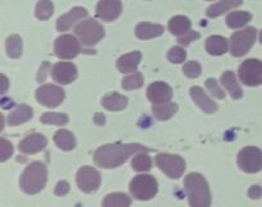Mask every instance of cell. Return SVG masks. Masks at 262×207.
<instances>
[{
    "label": "cell",
    "instance_id": "obj_1",
    "mask_svg": "<svg viewBox=\"0 0 262 207\" xmlns=\"http://www.w3.org/2000/svg\"><path fill=\"white\" fill-rule=\"evenodd\" d=\"M148 151H150V148L140 145V143H129V145L114 143V145H105L97 148V151L94 155V161L100 168L112 169L124 164L135 153L148 152Z\"/></svg>",
    "mask_w": 262,
    "mask_h": 207
},
{
    "label": "cell",
    "instance_id": "obj_2",
    "mask_svg": "<svg viewBox=\"0 0 262 207\" xmlns=\"http://www.w3.org/2000/svg\"><path fill=\"white\" fill-rule=\"evenodd\" d=\"M183 186L192 207H209L211 204V193L206 179L201 174L192 173L187 175Z\"/></svg>",
    "mask_w": 262,
    "mask_h": 207
},
{
    "label": "cell",
    "instance_id": "obj_3",
    "mask_svg": "<svg viewBox=\"0 0 262 207\" xmlns=\"http://www.w3.org/2000/svg\"><path fill=\"white\" fill-rule=\"evenodd\" d=\"M46 180H48L46 166L40 161H35L25 169L19 184L26 194H36L43 189Z\"/></svg>",
    "mask_w": 262,
    "mask_h": 207
},
{
    "label": "cell",
    "instance_id": "obj_4",
    "mask_svg": "<svg viewBox=\"0 0 262 207\" xmlns=\"http://www.w3.org/2000/svg\"><path fill=\"white\" fill-rule=\"evenodd\" d=\"M130 194L138 201H150L158 193V181L148 174H141L130 181Z\"/></svg>",
    "mask_w": 262,
    "mask_h": 207
},
{
    "label": "cell",
    "instance_id": "obj_5",
    "mask_svg": "<svg viewBox=\"0 0 262 207\" xmlns=\"http://www.w3.org/2000/svg\"><path fill=\"white\" fill-rule=\"evenodd\" d=\"M257 38V31L255 27H247L242 31L233 33L230 37V53L233 56H241L246 55L252 48L253 43L256 42Z\"/></svg>",
    "mask_w": 262,
    "mask_h": 207
},
{
    "label": "cell",
    "instance_id": "obj_6",
    "mask_svg": "<svg viewBox=\"0 0 262 207\" xmlns=\"http://www.w3.org/2000/svg\"><path fill=\"white\" fill-rule=\"evenodd\" d=\"M74 32L78 36L79 41L86 46L96 45L105 36L104 27L94 19H87L84 22L79 23L74 28Z\"/></svg>",
    "mask_w": 262,
    "mask_h": 207
},
{
    "label": "cell",
    "instance_id": "obj_7",
    "mask_svg": "<svg viewBox=\"0 0 262 207\" xmlns=\"http://www.w3.org/2000/svg\"><path fill=\"white\" fill-rule=\"evenodd\" d=\"M155 163L160 170H163L169 178L178 179L183 175L186 170V161L177 155H168V153H160L156 156Z\"/></svg>",
    "mask_w": 262,
    "mask_h": 207
},
{
    "label": "cell",
    "instance_id": "obj_8",
    "mask_svg": "<svg viewBox=\"0 0 262 207\" xmlns=\"http://www.w3.org/2000/svg\"><path fill=\"white\" fill-rule=\"evenodd\" d=\"M238 165L248 174L258 173L262 169V151L253 146L245 147L238 155Z\"/></svg>",
    "mask_w": 262,
    "mask_h": 207
},
{
    "label": "cell",
    "instance_id": "obj_9",
    "mask_svg": "<svg viewBox=\"0 0 262 207\" xmlns=\"http://www.w3.org/2000/svg\"><path fill=\"white\" fill-rule=\"evenodd\" d=\"M239 78L246 86L256 87L262 83V61L257 59H247L239 68Z\"/></svg>",
    "mask_w": 262,
    "mask_h": 207
},
{
    "label": "cell",
    "instance_id": "obj_10",
    "mask_svg": "<svg viewBox=\"0 0 262 207\" xmlns=\"http://www.w3.org/2000/svg\"><path fill=\"white\" fill-rule=\"evenodd\" d=\"M64 97H66V94L63 89L54 84H45L36 92V99H37L38 104L43 105L49 109L58 107L64 101Z\"/></svg>",
    "mask_w": 262,
    "mask_h": 207
},
{
    "label": "cell",
    "instance_id": "obj_11",
    "mask_svg": "<svg viewBox=\"0 0 262 207\" xmlns=\"http://www.w3.org/2000/svg\"><path fill=\"white\" fill-rule=\"evenodd\" d=\"M101 176L96 169L91 166H82L77 173V186L84 193H92L99 189Z\"/></svg>",
    "mask_w": 262,
    "mask_h": 207
},
{
    "label": "cell",
    "instance_id": "obj_12",
    "mask_svg": "<svg viewBox=\"0 0 262 207\" xmlns=\"http://www.w3.org/2000/svg\"><path fill=\"white\" fill-rule=\"evenodd\" d=\"M54 50L58 58L60 59H73L81 51V43L76 37L71 35H64L56 38Z\"/></svg>",
    "mask_w": 262,
    "mask_h": 207
},
{
    "label": "cell",
    "instance_id": "obj_13",
    "mask_svg": "<svg viewBox=\"0 0 262 207\" xmlns=\"http://www.w3.org/2000/svg\"><path fill=\"white\" fill-rule=\"evenodd\" d=\"M122 13L120 0H100L96 7V17L104 22H113Z\"/></svg>",
    "mask_w": 262,
    "mask_h": 207
},
{
    "label": "cell",
    "instance_id": "obj_14",
    "mask_svg": "<svg viewBox=\"0 0 262 207\" xmlns=\"http://www.w3.org/2000/svg\"><path fill=\"white\" fill-rule=\"evenodd\" d=\"M51 76L56 83L69 84L77 79V68L73 63L60 61V63L54 65Z\"/></svg>",
    "mask_w": 262,
    "mask_h": 207
},
{
    "label": "cell",
    "instance_id": "obj_15",
    "mask_svg": "<svg viewBox=\"0 0 262 207\" xmlns=\"http://www.w3.org/2000/svg\"><path fill=\"white\" fill-rule=\"evenodd\" d=\"M147 97L152 104L160 105L170 101L173 97V89L164 82H154L147 89Z\"/></svg>",
    "mask_w": 262,
    "mask_h": 207
},
{
    "label": "cell",
    "instance_id": "obj_16",
    "mask_svg": "<svg viewBox=\"0 0 262 207\" xmlns=\"http://www.w3.org/2000/svg\"><path fill=\"white\" fill-rule=\"evenodd\" d=\"M48 145V140L40 133H33V134L27 135L23 138L19 143V151L25 155H35L42 151L45 146Z\"/></svg>",
    "mask_w": 262,
    "mask_h": 207
},
{
    "label": "cell",
    "instance_id": "obj_17",
    "mask_svg": "<svg viewBox=\"0 0 262 207\" xmlns=\"http://www.w3.org/2000/svg\"><path fill=\"white\" fill-rule=\"evenodd\" d=\"M87 17V10L82 7H76L68 12L67 14H64L63 17H60L56 22V30L58 31H67L72 27L76 22L81 20L82 18Z\"/></svg>",
    "mask_w": 262,
    "mask_h": 207
},
{
    "label": "cell",
    "instance_id": "obj_18",
    "mask_svg": "<svg viewBox=\"0 0 262 207\" xmlns=\"http://www.w3.org/2000/svg\"><path fill=\"white\" fill-rule=\"evenodd\" d=\"M191 96L193 99V101L199 105L200 109L204 112H206V114H212V112H215L217 110V105L200 87H192Z\"/></svg>",
    "mask_w": 262,
    "mask_h": 207
},
{
    "label": "cell",
    "instance_id": "obj_19",
    "mask_svg": "<svg viewBox=\"0 0 262 207\" xmlns=\"http://www.w3.org/2000/svg\"><path fill=\"white\" fill-rule=\"evenodd\" d=\"M141 61L140 51H132L125 55L120 56L117 61V66L122 73H133L137 69Z\"/></svg>",
    "mask_w": 262,
    "mask_h": 207
},
{
    "label": "cell",
    "instance_id": "obj_20",
    "mask_svg": "<svg viewBox=\"0 0 262 207\" xmlns=\"http://www.w3.org/2000/svg\"><path fill=\"white\" fill-rule=\"evenodd\" d=\"M163 26L156 25V23L142 22L140 25H137V27H136V36L140 40H151V38L163 35Z\"/></svg>",
    "mask_w": 262,
    "mask_h": 207
},
{
    "label": "cell",
    "instance_id": "obj_21",
    "mask_svg": "<svg viewBox=\"0 0 262 207\" xmlns=\"http://www.w3.org/2000/svg\"><path fill=\"white\" fill-rule=\"evenodd\" d=\"M101 104L105 109L110 111H122L127 107L128 99L123 95L114 92V94H109L102 97Z\"/></svg>",
    "mask_w": 262,
    "mask_h": 207
},
{
    "label": "cell",
    "instance_id": "obj_22",
    "mask_svg": "<svg viewBox=\"0 0 262 207\" xmlns=\"http://www.w3.org/2000/svg\"><path fill=\"white\" fill-rule=\"evenodd\" d=\"M222 83L234 100L241 99L243 96V91L239 84H238L235 73H233L232 71H227L222 74Z\"/></svg>",
    "mask_w": 262,
    "mask_h": 207
},
{
    "label": "cell",
    "instance_id": "obj_23",
    "mask_svg": "<svg viewBox=\"0 0 262 207\" xmlns=\"http://www.w3.org/2000/svg\"><path fill=\"white\" fill-rule=\"evenodd\" d=\"M243 0H220L216 4L211 5V7L207 9L206 14L209 15L210 18H216L219 15L224 14L228 10L233 9V8H237L242 4Z\"/></svg>",
    "mask_w": 262,
    "mask_h": 207
},
{
    "label": "cell",
    "instance_id": "obj_24",
    "mask_svg": "<svg viewBox=\"0 0 262 207\" xmlns=\"http://www.w3.org/2000/svg\"><path fill=\"white\" fill-rule=\"evenodd\" d=\"M33 111L30 106L27 105H20L13 112H10L9 117H8V124L15 127V125H19L22 123H26L27 120H30L32 118Z\"/></svg>",
    "mask_w": 262,
    "mask_h": 207
},
{
    "label": "cell",
    "instance_id": "obj_25",
    "mask_svg": "<svg viewBox=\"0 0 262 207\" xmlns=\"http://www.w3.org/2000/svg\"><path fill=\"white\" fill-rule=\"evenodd\" d=\"M206 50L211 55H223L228 51V41L223 36H210L206 40Z\"/></svg>",
    "mask_w": 262,
    "mask_h": 207
},
{
    "label": "cell",
    "instance_id": "obj_26",
    "mask_svg": "<svg viewBox=\"0 0 262 207\" xmlns=\"http://www.w3.org/2000/svg\"><path fill=\"white\" fill-rule=\"evenodd\" d=\"M191 27V20L187 17H184V15H177V17L171 18V20L169 22V31L177 36H182L184 33L189 32Z\"/></svg>",
    "mask_w": 262,
    "mask_h": 207
},
{
    "label": "cell",
    "instance_id": "obj_27",
    "mask_svg": "<svg viewBox=\"0 0 262 207\" xmlns=\"http://www.w3.org/2000/svg\"><path fill=\"white\" fill-rule=\"evenodd\" d=\"M54 142L63 151H71L76 147V138L68 130H58L54 135Z\"/></svg>",
    "mask_w": 262,
    "mask_h": 207
},
{
    "label": "cell",
    "instance_id": "obj_28",
    "mask_svg": "<svg viewBox=\"0 0 262 207\" xmlns=\"http://www.w3.org/2000/svg\"><path fill=\"white\" fill-rule=\"evenodd\" d=\"M178 110V105L174 104V102H165V104L155 105L152 107V114L154 117L158 118L159 120H168L173 117L174 114Z\"/></svg>",
    "mask_w": 262,
    "mask_h": 207
},
{
    "label": "cell",
    "instance_id": "obj_29",
    "mask_svg": "<svg viewBox=\"0 0 262 207\" xmlns=\"http://www.w3.org/2000/svg\"><path fill=\"white\" fill-rule=\"evenodd\" d=\"M7 54L12 59H17L22 55V38L18 35H12L7 38L5 42Z\"/></svg>",
    "mask_w": 262,
    "mask_h": 207
},
{
    "label": "cell",
    "instance_id": "obj_30",
    "mask_svg": "<svg viewBox=\"0 0 262 207\" xmlns=\"http://www.w3.org/2000/svg\"><path fill=\"white\" fill-rule=\"evenodd\" d=\"M252 19V14L248 12H233L227 17V25L230 28H238L245 26Z\"/></svg>",
    "mask_w": 262,
    "mask_h": 207
},
{
    "label": "cell",
    "instance_id": "obj_31",
    "mask_svg": "<svg viewBox=\"0 0 262 207\" xmlns=\"http://www.w3.org/2000/svg\"><path fill=\"white\" fill-rule=\"evenodd\" d=\"M102 206L105 207H128L130 206V198L127 194L123 193H113L109 194L102 202Z\"/></svg>",
    "mask_w": 262,
    "mask_h": 207
},
{
    "label": "cell",
    "instance_id": "obj_32",
    "mask_svg": "<svg viewBox=\"0 0 262 207\" xmlns=\"http://www.w3.org/2000/svg\"><path fill=\"white\" fill-rule=\"evenodd\" d=\"M132 168L136 171H148L152 168V158L146 152H140L133 157Z\"/></svg>",
    "mask_w": 262,
    "mask_h": 207
},
{
    "label": "cell",
    "instance_id": "obj_33",
    "mask_svg": "<svg viewBox=\"0 0 262 207\" xmlns=\"http://www.w3.org/2000/svg\"><path fill=\"white\" fill-rule=\"evenodd\" d=\"M145 83V79H143L142 73L140 72H136V73H132L130 76L125 77L122 82L123 88L127 89V91H132V89L141 88Z\"/></svg>",
    "mask_w": 262,
    "mask_h": 207
},
{
    "label": "cell",
    "instance_id": "obj_34",
    "mask_svg": "<svg viewBox=\"0 0 262 207\" xmlns=\"http://www.w3.org/2000/svg\"><path fill=\"white\" fill-rule=\"evenodd\" d=\"M54 5L50 0H40L36 5V17L40 20H48L53 15Z\"/></svg>",
    "mask_w": 262,
    "mask_h": 207
},
{
    "label": "cell",
    "instance_id": "obj_35",
    "mask_svg": "<svg viewBox=\"0 0 262 207\" xmlns=\"http://www.w3.org/2000/svg\"><path fill=\"white\" fill-rule=\"evenodd\" d=\"M40 120L43 124L64 125L68 123V115L60 114V112H46L41 117Z\"/></svg>",
    "mask_w": 262,
    "mask_h": 207
},
{
    "label": "cell",
    "instance_id": "obj_36",
    "mask_svg": "<svg viewBox=\"0 0 262 207\" xmlns=\"http://www.w3.org/2000/svg\"><path fill=\"white\" fill-rule=\"evenodd\" d=\"M186 56H187L186 50L182 48H178V46H176V48H171L170 51L168 53L169 61H170V63H174V64L183 63V61L186 60Z\"/></svg>",
    "mask_w": 262,
    "mask_h": 207
},
{
    "label": "cell",
    "instance_id": "obj_37",
    "mask_svg": "<svg viewBox=\"0 0 262 207\" xmlns=\"http://www.w3.org/2000/svg\"><path fill=\"white\" fill-rule=\"evenodd\" d=\"M183 73L186 74L188 78H197L201 74V65L197 61H188L186 65L183 66Z\"/></svg>",
    "mask_w": 262,
    "mask_h": 207
},
{
    "label": "cell",
    "instance_id": "obj_38",
    "mask_svg": "<svg viewBox=\"0 0 262 207\" xmlns=\"http://www.w3.org/2000/svg\"><path fill=\"white\" fill-rule=\"evenodd\" d=\"M12 155L13 145L10 142H8L7 140H4V138H2V140H0V160L4 163V161H7Z\"/></svg>",
    "mask_w": 262,
    "mask_h": 207
},
{
    "label": "cell",
    "instance_id": "obj_39",
    "mask_svg": "<svg viewBox=\"0 0 262 207\" xmlns=\"http://www.w3.org/2000/svg\"><path fill=\"white\" fill-rule=\"evenodd\" d=\"M206 87H207V89L210 91V94L214 95V96L217 97V99H224V97H225V94L223 92V89L220 88L219 84H217V82L215 81L214 78L207 79Z\"/></svg>",
    "mask_w": 262,
    "mask_h": 207
},
{
    "label": "cell",
    "instance_id": "obj_40",
    "mask_svg": "<svg viewBox=\"0 0 262 207\" xmlns=\"http://www.w3.org/2000/svg\"><path fill=\"white\" fill-rule=\"evenodd\" d=\"M199 38H200L199 32H196V31H189V32L184 33V35L179 36L178 43H181V45H183V46H187V45H189L192 41H196V40H199Z\"/></svg>",
    "mask_w": 262,
    "mask_h": 207
},
{
    "label": "cell",
    "instance_id": "obj_41",
    "mask_svg": "<svg viewBox=\"0 0 262 207\" xmlns=\"http://www.w3.org/2000/svg\"><path fill=\"white\" fill-rule=\"evenodd\" d=\"M54 192H55L56 196H59V197L66 196V194L69 192V184L67 183L66 180L59 181V183L56 184V187H55V189H54Z\"/></svg>",
    "mask_w": 262,
    "mask_h": 207
},
{
    "label": "cell",
    "instance_id": "obj_42",
    "mask_svg": "<svg viewBox=\"0 0 262 207\" xmlns=\"http://www.w3.org/2000/svg\"><path fill=\"white\" fill-rule=\"evenodd\" d=\"M248 197L252 199H260L262 197V187L261 186H252L248 189Z\"/></svg>",
    "mask_w": 262,
    "mask_h": 207
},
{
    "label": "cell",
    "instance_id": "obj_43",
    "mask_svg": "<svg viewBox=\"0 0 262 207\" xmlns=\"http://www.w3.org/2000/svg\"><path fill=\"white\" fill-rule=\"evenodd\" d=\"M49 68H50V64H49V63H43L42 66H41V68H40V71H38L37 81L40 82V83L46 79V74H48Z\"/></svg>",
    "mask_w": 262,
    "mask_h": 207
},
{
    "label": "cell",
    "instance_id": "obj_44",
    "mask_svg": "<svg viewBox=\"0 0 262 207\" xmlns=\"http://www.w3.org/2000/svg\"><path fill=\"white\" fill-rule=\"evenodd\" d=\"M2 82H3L2 94H4V92H7V89H8V79H7V77L4 76V74H2Z\"/></svg>",
    "mask_w": 262,
    "mask_h": 207
},
{
    "label": "cell",
    "instance_id": "obj_45",
    "mask_svg": "<svg viewBox=\"0 0 262 207\" xmlns=\"http://www.w3.org/2000/svg\"><path fill=\"white\" fill-rule=\"evenodd\" d=\"M95 123H96V124H104V123H105L104 115H102V114L95 115Z\"/></svg>",
    "mask_w": 262,
    "mask_h": 207
},
{
    "label": "cell",
    "instance_id": "obj_46",
    "mask_svg": "<svg viewBox=\"0 0 262 207\" xmlns=\"http://www.w3.org/2000/svg\"><path fill=\"white\" fill-rule=\"evenodd\" d=\"M260 42L262 43V31H261V35H260Z\"/></svg>",
    "mask_w": 262,
    "mask_h": 207
}]
</instances>
